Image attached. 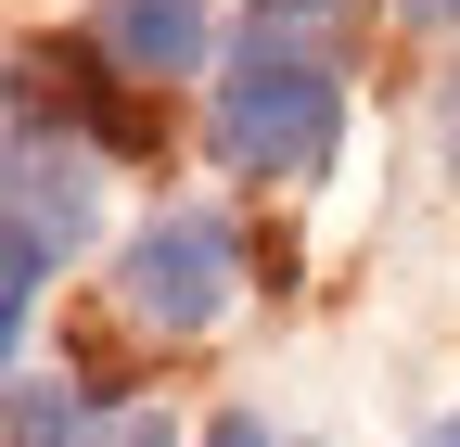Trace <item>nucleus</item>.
I'll list each match as a JSON object with an SVG mask.
<instances>
[{"label": "nucleus", "instance_id": "obj_1", "mask_svg": "<svg viewBox=\"0 0 460 447\" xmlns=\"http://www.w3.org/2000/svg\"><path fill=\"white\" fill-rule=\"evenodd\" d=\"M205 141L243 166V180H320L332 141H345V77L332 65H281V51H243V65L217 77Z\"/></svg>", "mask_w": 460, "mask_h": 447}, {"label": "nucleus", "instance_id": "obj_2", "mask_svg": "<svg viewBox=\"0 0 460 447\" xmlns=\"http://www.w3.org/2000/svg\"><path fill=\"white\" fill-rule=\"evenodd\" d=\"M230 282H243V243L217 231L205 205H180V217H141L128 243H115V307H128V332H205L217 307H230Z\"/></svg>", "mask_w": 460, "mask_h": 447}, {"label": "nucleus", "instance_id": "obj_3", "mask_svg": "<svg viewBox=\"0 0 460 447\" xmlns=\"http://www.w3.org/2000/svg\"><path fill=\"white\" fill-rule=\"evenodd\" d=\"M102 65H128V77H192L205 51H217V13L205 0H102Z\"/></svg>", "mask_w": 460, "mask_h": 447}, {"label": "nucleus", "instance_id": "obj_4", "mask_svg": "<svg viewBox=\"0 0 460 447\" xmlns=\"http://www.w3.org/2000/svg\"><path fill=\"white\" fill-rule=\"evenodd\" d=\"M51 256H65V243L13 217V256H0V332H26V320H39V282H51Z\"/></svg>", "mask_w": 460, "mask_h": 447}, {"label": "nucleus", "instance_id": "obj_5", "mask_svg": "<svg viewBox=\"0 0 460 447\" xmlns=\"http://www.w3.org/2000/svg\"><path fill=\"white\" fill-rule=\"evenodd\" d=\"M77 397H51V383H13V447H77Z\"/></svg>", "mask_w": 460, "mask_h": 447}, {"label": "nucleus", "instance_id": "obj_6", "mask_svg": "<svg viewBox=\"0 0 460 447\" xmlns=\"http://www.w3.org/2000/svg\"><path fill=\"white\" fill-rule=\"evenodd\" d=\"M77 447H180V434H166V409H115V422H90Z\"/></svg>", "mask_w": 460, "mask_h": 447}, {"label": "nucleus", "instance_id": "obj_7", "mask_svg": "<svg viewBox=\"0 0 460 447\" xmlns=\"http://www.w3.org/2000/svg\"><path fill=\"white\" fill-rule=\"evenodd\" d=\"M205 447H281V434H269L256 409H230V422H205Z\"/></svg>", "mask_w": 460, "mask_h": 447}, {"label": "nucleus", "instance_id": "obj_8", "mask_svg": "<svg viewBox=\"0 0 460 447\" xmlns=\"http://www.w3.org/2000/svg\"><path fill=\"white\" fill-rule=\"evenodd\" d=\"M435 153L460 166V65H447V90H435Z\"/></svg>", "mask_w": 460, "mask_h": 447}, {"label": "nucleus", "instance_id": "obj_9", "mask_svg": "<svg viewBox=\"0 0 460 447\" xmlns=\"http://www.w3.org/2000/svg\"><path fill=\"white\" fill-rule=\"evenodd\" d=\"M396 13H410V26H460V0H396Z\"/></svg>", "mask_w": 460, "mask_h": 447}, {"label": "nucleus", "instance_id": "obj_10", "mask_svg": "<svg viewBox=\"0 0 460 447\" xmlns=\"http://www.w3.org/2000/svg\"><path fill=\"white\" fill-rule=\"evenodd\" d=\"M422 447H460V409H447V422H435V434H422Z\"/></svg>", "mask_w": 460, "mask_h": 447}]
</instances>
